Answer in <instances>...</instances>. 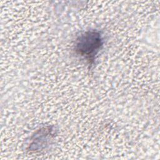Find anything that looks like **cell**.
<instances>
[{
    "instance_id": "1",
    "label": "cell",
    "mask_w": 160,
    "mask_h": 160,
    "mask_svg": "<svg viewBox=\"0 0 160 160\" xmlns=\"http://www.w3.org/2000/svg\"><path fill=\"white\" fill-rule=\"evenodd\" d=\"M103 44L104 41L100 31L96 29L88 30L76 38L74 46V51L89 64H92Z\"/></svg>"
}]
</instances>
